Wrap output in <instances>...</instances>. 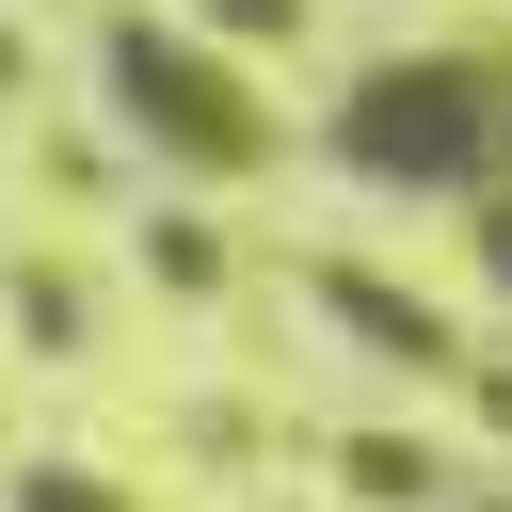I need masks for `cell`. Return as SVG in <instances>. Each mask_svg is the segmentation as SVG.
Segmentation results:
<instances>
[{
	"mask_svg": "<svg viewBox=\"0 0 512 512\" xmlns=\"http://www.w3.org/2000/svg\"><path fill=\"white\" fill-rule=\"evenodd\" d=\"M96 80H112V112H128L160 160H192V176H240V160L272 144V128H256V96H240L208 48H176L160 16H112V32H96Z\"/></svg>",
	"mask_w": 512,
	"mask_h": 512,
	"instance_id": "obj_1",
	"label": "cell"
},
{
	"mask_svg": "<svg viewBox=\"0 0 512 512\" xmlns=\"http://www.w3.org/2000/svg\"><path fill=\"white\" fill-rule=\"evenodd\" d=\"M480 128H496V96H480L448 48H416V64H368V80L336 96V144H352L368 176H400V192H416V176H464V160H480Z\"/></svg>",
	"mask_w": 512,
	"mask_h": 512,
	"instance_id": "obj_2",
	"label": "cell"
},
{
	"mask_svg": "<svg viewBox=\"0 0 512 512\" xmlns=\"http://www.w3.org/2000/svg\"><path fill=\"white\" fill-rule=\"evenodd\" d=\"M320 304H336L352 336H384V352H432V320H416L400 288H368V272H320Z\"/></svg>",
	"mask_w": 512,
	"mask_h": 512,
	"instance_id": "obj_3",
	"label": "cell"
},
{
	"mask_svg": "<svg viewBox=\"0 0 512 512\" xmlns=\"http://www.w3.org/2000/svg\"><path fill=\"white\" fill-rule=\"evenodd\" d=\"M16 512H128V496L80 480V464H16Z\"/></svg>",
	"mask_w": 512,
	"mask_h": 512,
	"instance_id": "obj_4",
	"label": "cell"
},
{
	"mask_svg": "<svg viewBox=\"0 0 512 512\" xmlns=\"http://www.w3.org/2000/svg\"><path fill=\"white\" fill-rule=\"evenodd\" d=\"M224 32H304V0H208Z\"/></svg>",
	"mask_w": 512,
	"mask_h": 512,
	"instance_id": "obj_5",
	"label": "cell"
}]
</instances>
